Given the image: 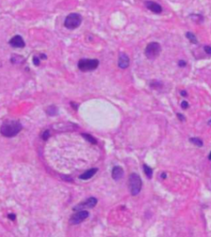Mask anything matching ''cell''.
I'll return each instance as SVG.
<instances>
[{
  "mask_svg": "<svg viewBox=\"0 0 211 237\" xmlns=\"http://www.w3.org/2000/svg\"><path fill=\"white\" fill-rule=\"evenodd\" d=\"M22 129V124L17 120H6L0 127V133L6 138L17 136Z\"/></svg>",
  "mask_w": 211,
  "mask_h": 237,
  "instance_id": "obj_1",
  "label": "cell"
},
{
  "mask_svg": "<svg viewBox=\"0 0 211 237\" xmlns=\"http://www.w3.org/2000/svg\"><path fill=\"white\" fill-rule=\"evenodd\" d=\"M129 189L133 196H136L139 194L142 188V180L138 174L132 173L129 177Z\"/></svg>",
  "mask_w": 211,
  "mask_h": 237,
  "instance_id": "obj_2",
  "label": "cell"
},
{
  "mask_svg": "<svg viewBox=\"0 0 211 237\" xmlns=\"http://www.w3.org/2000/svg\"><path fill=\"white\" fill-rule=\"evenodd\" d=\"M99 61L97 59H82L78 63V68L82 72H89L97 69Z\"/></svg>",
  "mask_w": 211,
  "mask_h": 237,
  "instance_id": "obj_3",
  "label": "cell"
},
{
  "mask_svg": "<svg viewBox=\"0 0 211 237\" xmlns=\"http://www.w3.org/2000/svg\"><path fill=\"white\" fill-rule=\"evenodd\" d=\"M82 21H83V18L80 14L76 13V12H73V13H70L66 17L64 24L67 29L74 30L81 25Z\"/></svg>",
  "mask_w": 211,
  "mask_h": 237,
  "instance_id": "obj_4",
  "label": "cell"
},
{
  "mask_svg": "<svg viewBox=\"0 0 211 237\" xmlns=\"http://www.w3.org/2000/svg\"><path fill=\"white\" fill-rule=\"evenodd\" d=\"M161 50H162V48H161L160 44L158 42H150L146 46L144 54L147 59L153 60L158 57V55L161 53Z\"/></svg>",
  "mask_w": 211,
  "mask_h": 237,
  "instance_id": "obj_5",
  "label": "cell"
},
{
  "mask_svg": "<svg viewBox=\"0 0 211 237\" xmlns=\"http://www.w3.org/2000/svg\"><path fill=\"white\" fill-rule=\"evenodd\" d=\"M89 216V213L87 211L85 210H79L78 212L74 213L73 215L71 216L70 219H69V223L72 225H78L79 223L83 222L84 221L87 219Z\"/></svg>",
  "mask_w": 211,
  "mask_h": 237,
  "instance_id": "obj_6",
  "label": "cell"
},
{
  "mask_svg": "<svg viewBox=\"0 0 211 237\" xmlns=\"http://www.w3.org/2000/svg\"><path fill=\"white\" fill-rule=\"evenodd\" d=\"M97 203V199L94 197H90L87 198L86 201L81 203L73 208V211H79V210H84L85 208H92Z\"/></svg>",
  "mask_w": 211,
  "mask_h": 237,
  "instance_id": "obj_7",
  "label": "cell"
},
{
  "mask_svg": "<svg viewBox=\"0 0 211 237\" xmlns=\"http://www.w3.org/2000/svg\"><path fill=\"white\" fill-rule=\"evenodd\" d=\"M9 45L14 48H24L26 45L25 41L22 36L17 35L9 40Z\"/></svg>",
  "mask_w": 211,
  "mask_h": 237,
  "instance_id": "obj_8",
  "label": "cell"
},
{
  "mask_svg": "<svg viewBox=\"0 0 211 237\" xmlns=\"http://www.w3.org/2000/svg\"><path fill=\"white\" fill-rule=\"evenodd\" d=\"M145 6L149 10L153 12V13H156V14H159L163 11V7H162L160 4L155 3V2H153V1H147V2H145Z\"/></svg>",
  "mask_w": 211,
  "mask_h": 237,
  "instance_id": "obj_9",
  "label": "cell"
},
{
  "mask_svg": "<svg viewBox=\"0 0 211 237\" xmlns=\"http://www.w3.org/2000/svg\"><path fill=\"white\" fill-rule=\"evenodd\" d=\"M130 65V58L127 54L125 53H120L119 59H118V66L122 69L127 68Z\"/></svg>",
  "mask_w": 211,
  "mask_h": 237,
  "instance_id": "obj_10",
  "label": "cell"
},
{
  "mask_svg": "<svg viewBox=\"0 0 211 237\" xmlns=\"http://www.w3.org/2000/svg\"><path fill=\"white\" fill-rule=\"evenodd\" d=\"M124 176V170L121 166L116 165L112 169V172H111V176L112 179L116 181L120 180Z\"/></svg>",
  "mask_w": 211,
  "mask_h": 237,
  "instance_id": "obj_11",
  "label": "cell"
},
{
  "mask_svg": "<svg viewBox=\"0 0 211 237\" xmlns=\"http://www.w3.org/2000/svg\"><path fill=\"white\" fill-rule=\"evenodd\" d=\"M73 127H75V124H69V123H59L55 124L53 126V128L55 130H60V131H68V130H73Z\"/></svg>",
  "mask_w": 211,
  "mask_h": 237,
  "instance_id": "obj_12",
  "label": "cell"
},
{
  "mask_svg": "<svg viewBox=\"0 0 211 237\" xmlns=\"http://www.w3.org/2000/svg\"><path fill=\"white\" fill-rule=\"evenodd\" d=\"M98 170L97 168H92V169L88 170L87 171H85L84 174H82L80 176H79V179L84 180H87L91 179L92 176H94L95 174L97 173V171Z\"/></svg>",
  "mask_w": 211,
  "mask_h": 237,
  "instance_id": "obj_13",
  "label": "cell"
},
{
  "mask_svg": "<svg viewBox=\"0 0 211 237\" xmlns=\"http://www.w3.org/2000/svg\"><path fill=\"white\" fill-rule=\"evenodd\" d=\"M11 62L12 64H22V63L25 62V59L22 56H19V55H12L11 58Z\"/></svg>",
  "mask_w": 211,
  "mask_h": 237,
  "instance_id": "obj_14",
  "label": "cell"
},
{
  "mask_svg": "<svg viewBox=\"0 0 211 237\" xmlns=\"http://www.w3.org/2000/svg\"><path fill=\"white\" fill-rule=\"evenodd\" d=\"M186 37L187 39L189 40L190 42V43L194 44V45H196L198 43V40H197L196 36L194 33L190 32V31H188V32L186 33Z\"/></svg>",
  "mask_w": 211,
  "mask_h": 237,
  "instance_id": "obj_15",
  "label": "cell"
},
{
  "mask_svg": "<svg viewBox=\"0 0 211 237\" xmlns=\"http://www.w3.org/2000/svg\"><path fill=\"white\" fill-rule=\"evenodd\" d=\"M46 113L51 116H55L58 115V109L55 105H51L46 109Z\"/></svg>",
  "mask_w": 211,
  "mask_h": 237,
  "instance_id": "obj_16",
  "label": "cell"
},
{
  "mask_svg": "<svg viewBox=\"0 0 211 237\" xmlns=\"http://www.w3.org/2000/svg\"><path fill=\"white\" fill-rule=\"evenodd\" d=\"M82 136L84 137L86 140L88 141L90 143L93 144V145L97 143V140H96V138H95L94 137L92 136L91 134H88V133H82Z\"/></svg>",
  "mask_w": 211,
  "mask_h": 237,
  "instance_id": "obj_17",
  "label": "cell"
},
{
  "mask_svg": "<svg viewBox=\"0 0 211 237\" xmlns=\"http://www.w3.org/2000/svg\"><path fill=\"white\" fill-rule=\"evenodd\" d=\"M143 168H144V171L145 173L146 176L149 179H152V177H153V170H152V168L149 167V165H145V164L144 165Z\"/></svg>",
  "mask_w": 211,
  "mask_h": 237,
  "instance_id": "obj_18",
  "label": "cell"
},
{
  "mask_svg": "<svg viewBox=\"0 0 211 237\" xmlns=\"http://www.w3.org/2000/svg\"><path fill=\"white\" fill-rule=\"evenodd\" d=\"M190 18L192 19L194 22H198V23H201L204 20V18L200 14H190Z\"/></svg>",
  "mask_w": 211,
  "mask_h": 237,
  "instance_id": "obj_19",
  "label": "cell"
},
{
  "mask_svg": "<svg viewBox=\"0 0 211 237\" xmlns=\"http://www.w3.org/2000/svg\"><path fill=\"white\" fill-rule=\"evenodd\" d=\"M190 143H192L193 144L196 145L197 147H200L203 146V141L201 140V139H200L199 138H191L190 139Z\"/></svg>",
  "mask_w": 211,
  "mask_h": 237,
  "instance_id": "obj_20",
  "label": "cell"
},
{
  "mask_svg": "<svg viewBox=\"0 0 211 237\" xmlns=\"http://www.w3.org/2000/svg\"><path fill=\"white\" fill-rule=\"evenodd\" d=\"M40 57H38V56H37V55H35V56H33L32 58V62L34 64L36 65V66H38V65L40 64Z\"/></svg>",
  "mask_w": 211,
  "mask_h": 237,
  "instance_id": "obj_21",
  "label": "cell"
},
{
  "mask_svg": "<svg viewBox=\"0 0 211 237\" xmlns=\"http://www.w3.org/2000/svg\"><path fill=\"white\" fill-rule=\"evenodd\" d=\"M50 136H51V133H50L49 130L44 131L43 134H42V138H43L44 140H47L48 138H50Z\"/></svg>",
  "mask_w": 211,
  "mask_h": 237,
  "instance_id": "obj_22",
  "label": "cell"
},
{
  "mask_svg": "<svg viewBox=\"0 0 211 237\" xmlns=\"http://www.w3.org/2000/svg\"><path fill=\"white\" fill-rule=\"evenodd\" d=\"M204 50L206 54L211 55V46L210 45H205L204 47Z\"/></svg>",
  "mask_w": 211,
  "mask_h": 237,
  "instance_id": "obj_23",
  "label": "cell"
},
{
  "mask_svg": "<svg viewBox=\"0 0 211 237\" xmlns=\"http://www.w3.org/2000/svg\"><path fill=\"white\" fill-rule=\"evenodd\" d=\"M181 105H182V109H184V110H186L187 108L189 107V104H188V102L186 101H183L182 102V104H181Z\"/></svg>",
  "mask_w": 211,
  "mask_h": 237,
  "instance_id": "obj_24",
  "label": "cell"
},
{
  "mask_svg": "<svg viewBox=\"0 0 211 237\" xmlns=\"http://www.w3.org/2000/svg\"><path fill=\"white\" fill-rule=\"evenodd\" d=\"M178 66L179 67H182V68H184V67H186V62L184 61V60H180V61L178 62Z\"/></svg>",
  "mask_w": 211,
  "mask_h": 237,
  "instance_id": "obj_25",
  "label": "cell"
},
{
  "mask_svg": "<svg viewBox=\"0 0 211 237\" xmlns=\"http://www.w3.org/2000/svg\"><path fill=\"white\" fill-rule=\"evenodd\" d=\"M177 118H179V120H181V121H185V116L183 115H182V114H177Z\"/></svg>",
  "mask_w": 211,
  "mask_h": 237,
  "instance_id": "obj_26",
  "label": "cell"
},
{
  "mask_svg": "<svg viewBox=\"0 0 211 237\" xmlns=\"http://www.w3.org/2000/svg\"><path fill=\"white\" fill-rule=\"evenodd\" d=\"M8 217L10 218L11 220H15L16 219V215L15 214H12V213H11V214H8Z\"/></svg>",
  "mask_w": 211,
  "mask_h": 237,
  "instance_id": "obj_27",
  "label": "cell"
},
{
  "mask_svg": "<svg viewBox=\"0 0 211 237\" xmlns=\"http://www.w3.org/2000/svg\"><path fill=\"white\" fill-rule=\"evenodd\" d=\"M71 105H72V107L74 108V110H78V105L75 104V103H73V102L71 103Z\"/></svg>",
  "mask_w": 211,
  "mask_h": 237,
  "instance_id": "obj_28",
  "label": "cell"
},
{
  "mask_svg": "<svg viewBox=\"0 0 211 237\" xmlns=\"http://www.w3.org/2000/svg\"><path fill=\"white\" fill-rule=\"evenodd\" d=\"M181 95H182V97H186V96H187V92H186V91H181Z\"/></svg>",
  "mask_w": 211,
  "mask_h": 237,
  "instance_id": "obj_29",
  "label": "cell"
},
{
  "mask_svg": "<svg viewBox=\"0 0 211 237\" xmlns=\"http://www.w3.org/2000/svg\"><path fill=\"white\" fill-rule=\"evenodd\" d=\"M40 59H46V55H45L44 54H41L40 55Z\"/></svg>",
  "mask_w": 211,
  "mask_h": 237,
  "instance_id": "obj_30",
  "label": "cell"
},
{
  "mask_svg": "<svg viewBox=\"0 0 211 237\" xmlns=\"http://www.w3.org/2000/svg\"><path fill=\"white\" fill-rule=\"evenodd\" d=\"M161 178H163V179H166V178H167V175H166V173H163V174L161 175Z\"/></svg>",
  "mask_w": 211,
  "mask_h": 237,
  "instance_id": "obj_31",
  "label": "cell"
},
{
  "mask_svg": "<svg viewBox=\"0 0 211 237\" xmlns=\"http://www.w3.org/2000/svg\"><path fill=\"white\" fill-rule=\"evenodd\" d=\"M209 159H210V160L211 161V152H210V156H209Z\"/></svg>",
  "mask_w": 211,
  "mask_h": 237,
  "instance_id": "obj_32",
  "label": "cell"
},
{
  "mask_svg": "<svg viewBox=\"0 0 211 237\" xmlns=\"http://www.w3.org/2000/svg\"><path fill=\"white\" fill-rule=\"evenodd\" d=\"M209 123H210V124H211V120H210V122H209Z\"/></svg>",
  "mask_w": 211,
  "mask_h": 237,
  "instance_id": "obj_33",
  "label": "cell"
}]
</instances>
